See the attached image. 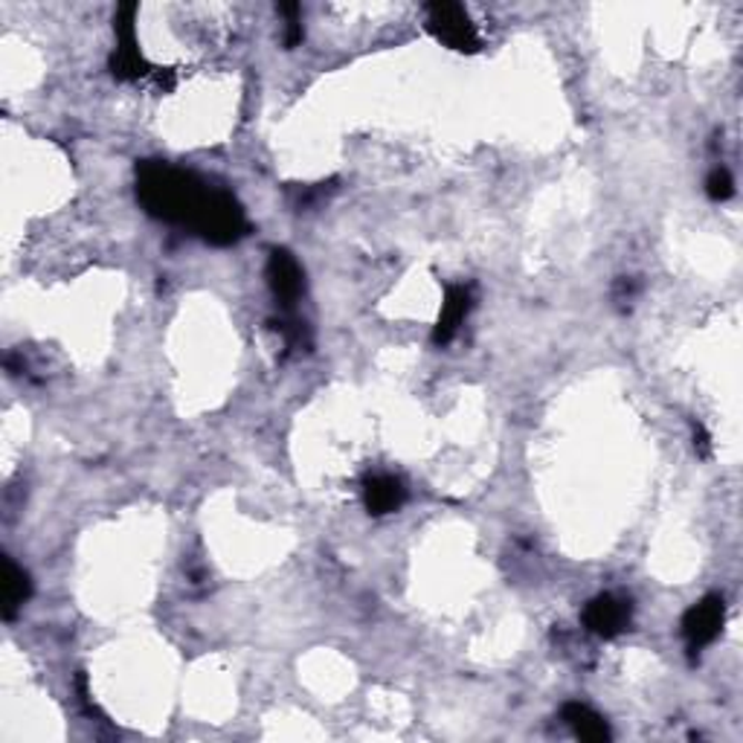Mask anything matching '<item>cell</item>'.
<instances>
[{"label":"cell","mask_w":743,"mask_h":743,"mask_svg":"<svg viewBox=\"0 0 743 743\" xmlns=\"http://www.w3.org/2000/svg\"><path fill=\"white\" fill-rule=\"evenodd\" d=\"M137 201L151 218L187 227L215 248H230L250 233L248 215L227 189L163 160L137 163Z\"/></svg>","instance_id":"6da1fadb"},{"label":"cell","mask_w":743,"mask_h":743,"mask_svg":"<svg viewBox=\"0 0 743 743\" xmlns=\"http://www.w3.org/2000/svg\"><path fill=\"white\" fill-rule=\"evenodd\" d=\"M424 21H428V30L444 47H451L456 53H480V32L473 27L465 7L448 3V0H442V3H428L424 7Z\"/></svg>","instance_id":"7a4b0ae2"},{"label":"cell","mask_w":743,"mask_h":743,"mask_svg":"<svg viewBox=\"0 0 743 743\" xmlns=\"http://www.w3.org/2000/svg\"><path fill=\"white\" fill-rule=\"evenodd\" d=\"M137 3H122L113 16V32H117V50L111 56V73L122 82H137L143 76L154 73L149 61L137 44Z\"/></svg>","instance_id":"3957f363"},{"label":"cell","mask_w":743,"mask_h":743,"mask_svg":"<svg viewBox=\"0 0 743 743\" xmlns=\"http://www.w3.org/2000/svg\"><path fill=\"white\" fill-rule=\"evenodd\" d=\"M726 622V604L721 595H706L683 616V636L691 653H700L721 636Z\"/></svg>","instance_id":"277c9868"},{"label":"cell","mask_w":743,"mask_h":743,"mask_svg":"<svg viewBox=\"0 0 743 743\" xmlns=\"http://www.w3.org/2000/svg\"><path fill=\"white\" fill-rule=\"evenodd\" d=\"M633 608L627 599H619L613 593L595 595L584 608V627L599 639H616L631 627Z\"/></svg>","instance_id":"5b68a950"},{"label":"cell","mask_w":743,"mask_h":743,"mask_svg":"<svg viewBox=\"0 0 743 743\" xmlns=\"http://www.w3.org/2000/svg\"><path fill=\"white\" fill-rule=\"evenodd\" d=\"M268 285H271L273 300L285 311H291L297 305V300L302 297V291H305V277H302L300 262L288 250H271V259H268Z\"/></svg>","instance_id":"8992f818"},{"label":"cell","mask_w":743,"mask_h":743,"mask_svg":"<svg viewBox=\"0 0 743 743\" xmlns=\"http://www.w3.org/2000/svg\"><path fill=\"white\" fill-rule=\"evenodd\" d=\"M473 305V291L468 285H448L444 291L442 311H439V320L433 325V343L444 345L456 338L459 325L465 323L468 311Z\"/></svg>","instance_id":"52a82bcc"},{"label":"cell","mask_w":743,"mask_h":743,"mask_svg":"<svg viewBox=\"0 0 743 743\" xmlns=\"http://www.w3.org/2000/svg\"><path fill=\"white\" fill-rule=\"evenodd\" d=\"M404 503H406V489L399 476L378 473V476L363 482V505H367L369 514H375V518L395 514Z\"/></svg>","instance_id":"ba28073f"},{"label":"cell","mask_w":743,"mask_h":743,"mask_svg":"<svg viewBox=\"0 0 743 743\" xmlns=\"http://www.w3.org/2000/svg\"><path fill=\"white\" fill-rule=\"evenodd\" d=\"M561 714L563 721H566V726H570L572 732H575V737H581V741L608 743L610 737H613L608 721H604L595 709L586 706V703H566Z\"/></svg>","instance_id":"9c48e42d"},{"label":"cell","mask_w":743,"mask_h":743,"mask_svg":"<svg viewBox=\"0 0 743 743\" xmlns=\"http://www.w3.org/2000/svg\"><path fill=\"white\" fill-rule=\"evenodd\" d=\"M32 595V581L30 572L21 570L12 558L3 561V619L12 622L18 610L30 601Z\"/></svg>","instance_id":"30bf717a"},{"label":"cell","mask_w":743,"mask_h":743,"mask_svg":"<svg viewBox=\"0 0 743 743\" xmlns=\"http://www.w3.org/2000/svg\"><path fill=\"white\" fill-rule=\"evenodd\" d=\"M271 329L285 338L288 349H309L311 345L309 325L300 323V320H271Z\"/></svg>","instance_id":"8fae6325"},{"label":"cell","mask_w":743,"mask_h":743,"mask_svg":"<svg viewBox=\"0 0 743 743\" xmlns=\"http://www.w3.org/2000/svg\"><path fill=\"white\" fill-rule=\"evenodd\" d=\"M706 192L712 201H729V198L735 195V181H732V174H729V169H714L712 174H709L706 181Z\"/></svg>","instance_id":"7c38bea8"},{"label":"cell","mask_w":743,"mask_h":743,"mask_svg":"<svg viewBox=\"0 0 743 743\" xmlns=\"http://www.w3.org/2000/svg\"><path fill=\"white\" fill-rule=\"evenodd\" d=\"M694 451H697L700 459L712 456V439H709L703 424H694Z\"/></svg>","instance_id":"4fadbf2b"}]
</instances>
